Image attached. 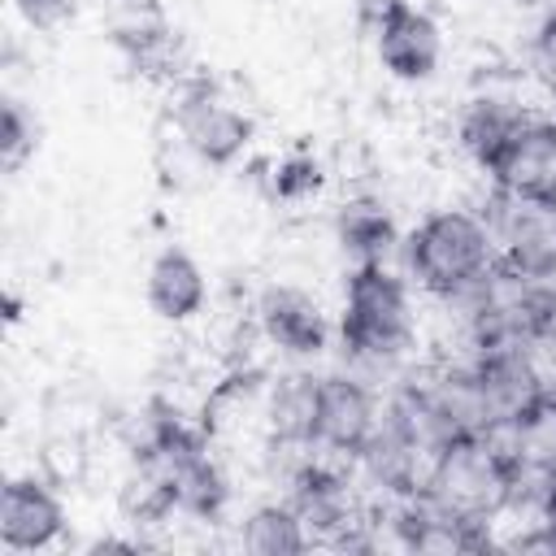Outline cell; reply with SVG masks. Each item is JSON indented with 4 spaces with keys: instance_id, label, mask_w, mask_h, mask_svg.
<instances>
[{
    "instance_id": "1",
    "label": "cell",
    "mask_w": 556,
    "mask_h": 556,
    "mask_svg": "<svg viewBox=\"0 0 556 556\" xmlns=\"http://www.w3.org/2000/svg\"><path fill=\"white\" fill-rule=\"evenodd\" d=\"M413 295L408 282L387 265H352L343 282L339 343L356 369H395L413 352Z\"/></svg>"
},
{
    "instance_id": "2",
    "label": "cell",
    "mask_w": 556,
    "mask_h": 556,
    "mask_svg": "<svg viewBox=\"0 0 556 556\" xmlns=\"http://www.w3.org/2000/svg\"><path fill=\"white\" fill-rule=\"evenodd\" d=\"M400 252H404L408 278L434 300H447V295L482 282L500 261L486 217H478L469 208H434V213H426L408 230Z\"/></svg>"
},
{
    "instance_id": "3",
    "label": "cell",
    "mask_w": 556,
    "mask_h": 556,
    "mask_svg": "<svg viewBox=\"0 0 556 556\" xmlns=\"http://www.w3.org/2000/svg\"><path fill=\"white\" fill-rule=\"evenodd\" d=\"M169 126L204 169H230L256 139V122L208 74H191L169 87Z\"/></svg>"
},
{
    "instance_id": "4",
    "label": "cell",
    "mask_w": 556,
    "mask_h": 556,
    "mask_svg": "<svg viewBox=\"0 0 556 556\" xmlns=\"http://www.w3.org/2000/svg\"><path fill=\"white\" fill-rule=\"evenodd\" d=\"M508 460L482 434H456L439 456L426 500L447 508L452 517L495 526L508 504Z\"/></svg>"
},
{
    "instance_id": "5",
    "label": "cell",
    "mask_w": 556,
    "mask_h": 556,
    "mask_svg": "<svg viewBox=\"0 0 556 556\" xmlns=\"http://www.w3.org/2000/svg\"><path fill=\"white\" fill-rule=\"evenodd\" d=\"M486 226L495 239V256L508 269L539 274L556 256V204L552 195H517L491 187Z\"/></svg>"
},
{
    "instance_id": "6",
    "label": "cell",
    "mask_w": 556,
    "mask_h": 556,
    "mask_svg": "<svg viewBox=\"0 0 556 556\" xmlns=\"http://www.w3.org/2000/svg\"><path fill=\"white\" fill-rule=\"evenodd\" d=\"M65 539L61 486L43 473H17L0 491V547L9 556L52 552Z\"/></svg>"
},
{
    "instance_id": "7",
    "label": "cell",
    "mask_w": 556,
    "mask_h": 556,
    "mask_svg": "<svg viewBox=\"0 0 556 556\" xmlns=\"http://www.w3.org/2000/svg\"><path fill=\"white\" fill-rule=\"evenodd\" d=\"M252 326L256 334L291 356V361H308V356H321L326 352V339H330V321L321 313V304L295 287V282H269L261 287L256 304H252Z\"/></svg>"
},
{
    "instance_id": "8",
    "label": "cell",
    "mask_w": 556,
    "mask_h": 556,
    "mask_svg": "<svg viewBox=\"0 0 556 556\" xmlns=\"http://www.w3.org/2000/svg\"><path fill=\"white\" fill-rule=\"evenodd\" d=\"M382 417L378 391L361 374H321V395H317V447L334 456H361L365 443L374 439Z\"/></svg>"
},
{
    "instance_id": "9",
    "label": "cell",
    "mask_w": 556,
    "mask_h": 556,
    "mask_svg": "<svg viewBox=\"0 0 556 556\" xmlns=\"http://www.w3.org/2000/svg\"><path fill=\"white\" fill-rule=\"evenodd\" d=\"M208 434L191 439V443H178L169 452H156L152 460H161L165 469V482H169V495H174V508L178 517H191V521H217L226 500H230V482H226V469L222 460L208 452ZM135 460V456H130Z\"/></svg>"
},
{
    "instance_id": "10",
    "label": "cell",
    "mask_w": 556,
    "mask_h": 556,
    "mask_svg": "<svg viewBox=\"0 0 556 556\" xmlns=\"http://www.w3.org/2000/svg\"><path fill=\"white\" fill-rule=\"evenodd\" d=\"M369 43H374L378 65L395 83H430L439 61H443V30H439V22L426 9L408 4V0L378 26V35Z\"/></svg>"
},
{
    "instance_id": "11",
    "label": "cell",
    "mask_w": 556,
    "mask_h": 556,
    "mask_svg": "<svg viewBox=\"0 0 556 556\" xmlns=\"http://www.w3.org/2000/svg\"><path fill=\"white\" fill-rule=\"evenodd\" d=\"M495 191L547 195L556 182V117H534L500 148V156L482 169Z\"/></svg>"
},
{
    "instance_id": "12",
    "label": "cell",
    "mask_w": 556,
    "mask_h": 556,
    "mask_svg": "<svg viewBox=\"0 0 556 556\" xmlns=\"http://www.w3.org/2000/svg\"><path fill=\"white\" fill-rule=\"evenodd\" d=\"M143 300H148V308H152L161 321H169V326L195 321V317L204 313V304H208L204 265H200L187 248H178V243L161 248V252L148 261Z\"/></svg>"
},
{
    "instance_id": "13",
    "label": "cell",
    "mask_w": 556,
    "mask_h": 556,
    "mask_svg": "<svg viewBox=\"0 0 556 556\" xmlns=\"http://www.w3.org/2000/svg\"><path fill=\"white\" fill-rule=\"evenodd\" d=\"M526 122H530V109L517 104L513 96H504V91H478V96H469V100L460 104V113H456V143L473 156L478 169H486V165L500 156V148H504Z\"/></svg>"
},
{
    "instance_id": "14",
    "label": "cell",
    "mask_w": 556,
    "mask_h": 556,
    "mask_svg": "<svg viewBox=\"0 0 556 556\" xmlns=\"http://www.w3.org/2000/svg\"><path fill=\"white\" fill-rule=\"evenodd\" d=\"M334 243L352 265H374L387 261L400 248V226L395 213L387 208L382 195H348L334 208Z\"/></svg>"
},
{
    "instance_id": "15",
    "label": "cell",
    "mask_w": 556,
    "mask_h": 556,
    "mask_svg": "<svg viewBox=\"0 0 556 556\" xmlns=\"http://www.w3.org/2000/svg\"><path fill=\"white\" fill-rule=\"evenodd\" d=\"M317 395H321V378L291 369L278 374L265 391V439L269 443H317Z\"/></svg>"
},
{
    "instance_id": "16",
    "label": "cell",
    "mask_w": 556,
    "mask_h": 556,
    "mask_svg": "<svg viewBox=\"0 0 556 556\" xmlns=\"http://www.w3.org/2000/svg\"><path fill=\"white\" fill-rule=\"evenodd\" d=\"M265 391H269L265 369H256V365H235L226 378H217V382L208 387L204 408H200V430H204L208 439H217V434H230V430H239V426H248V421H261V413H265Z\"/></svg>"
},
{
    "instance_id": "17",
    "label": "cell",
    "mask_w": 556,
    "mask_h": 556,
    "mask_svg": "<svg viewBox=\"0 0 556 556\" xmlns=\"http://www.w3.org/2000/svg\"><path fill=\"white\" fill-rule=\"evenodd\" d=\"M239 547L252 556H300L313 543L291 500H269V504H256L239 521Z\"/></svg>"
},
{
    "instance_id": "18",
    "label": "cell",
    "mask_w": 556,
    "mask_h": 556,
    "mask_svg": "<svg viewBox=\"0 0 556 556\" xmlns=\"http://www.w3.org/2000/svg\"><path fill=\"white\" fill-rule=\"evenodd\" d=\"M122 56H126V65H130L139 78H148V83H156V87H178L182 78L195 74L191 43H187L182 30H174V22H169L165 30H156L152 39L135 43V48L122 52Z\"/></svg>"
},
{
    "instance_id": "19",
    "label": "cell",
    "mask_w": 556,
    "mask_h": 556,
    "mask_svg": "<svg viewBox=\"0 0 556 556\" xmlns=\"http://www.w3.org/2000/svg\"><path fill=\"white\" fill-rule=\"evenodd\" d=\"M91 469V443L83 426L70 421H52L43 443H39V473L52 478L56 486H78Z\"/></svg>"
},
{
    "instance_id": "20",
    "label": "cell",
    "mask_w": 556,
    "mask_h": 556,
    "mask_svg": "<svg viewBox=\"0 0 556 556\" xmlns=\"http://www.w3.org/2000/svg\"><path fill=\"white\" fill-rule=\"evenodd\" d=\"M39 113L22 100V96H4L0 104V169L17 174L35 152H39Z\"/></svg>"
},
{
    "instance_id": "21",
    "label": "cell",
    "mask_w": 556,
    "mask_h": 556,
    "mask_svg": "<svg viewBox=\"0 0 556 556\" xmlns=\"http://www.w3.org/2000/svg\"><path fill=\"white\" fill-rule=\"evenodd\" d=\"M326 187V165L308 152H291L269 169V195L278 204H304Z\"/></svg>"
},
{
    "instance_id": "22",
    "label": "cell",
    "mask_w": 556,
    "mask_h": 556,
    "mask_svg": "<svg viewBox=\"0 0 556 556\" xmlns=\"http://www.w3.org/2000/svg\"><path fill=\"white\" fill-rule=\"evenodd\" d=\"M17 17L35 35H56L78 17V0H13Z\"/></svg>"
},
{
    "instance_id": "23",
    "label": "cell",
    "mask_w": 556,
    "mask_h": 556,
    "mask_svg": "<svg viewBox=\"0 0 556 556\" xmlns=\"http://www.w3.org/2000/svg\"><path fill=\"white\" fill-rule=\"evenodd\" d=\"M530 65H534V74L547 83V91L556 96V4L547 9V17H543V22H539V30H534Z\"/></svg>"
},
{
    "instance_id": "24",
    "label": "cell",
    "mask_w": 556,
    "mask_h": 556,
    "mask_svg": "<svg viewBox=\"0 0 556 556\" xmlns=\"http://www.w3.org/2000/svg\"><path fill=\"white\" fill-rule=\"evenodd\" d=\"M404 0H356L352 9H356V30L365 35V39H374L378 35V26L400 9Z\"/></svg>"
},
{
    "instance_id": "25",
    "label": "cell",
    "mask_w": 556,
    "mask_h": 556,
    "mask_svg": "<svg viewBox=\"0 0 556 556\" xmlns=\"http://www.w3.org/2000/svg\"><path fill=\"white\" fill-rule=\"evenodd\" d=\"M100 4H104V9H109V4H126V0H100Z\"/></svg>"
},
{
    "instance_id": "26",
    "label": "cell",
    "mask_w": 556,
    "mask_h": 556,
    "mask_svg": "<svg viewBox=\"0 0 556 556\" xmlns=\"http://www.w3.org/2000/svg\"><path fill=\"white\" fill-rule=\"evenodd\" d=\"M547 195H552V204H556V182H552V191H547Z\"/></svg>"
}]
</instances>
